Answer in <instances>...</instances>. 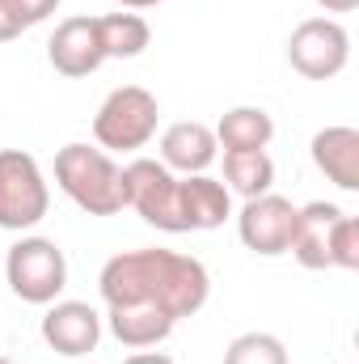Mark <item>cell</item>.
I'll use <instances>...</instances> for the list:
<instances>
[{"instance_id":"cell-7","label":"cell","mask_w":359,"mask_h":364,"mask_svg":"<svg viewBox=\"0 0 359 364\" xmlns=\"http://www.w3.org/2000/svg\"><path fill=\"white\" fill-rule=\"evenodd\" d=\"M351 60V34L334 17H309L287 38V64L309 81H330Z\"/></svg>"},{"instance_id":"cell-15","label":"cell","mask_w":359,"mask_h":364,"mask_svg":"<svg viewBox=\"0 0 359 364\" xmlns=\"http://www.w3.org/2000/svg\"><path fill=\"white\" fill-rule=\"evenodd\" d=\"M216 144H224V153H245V149H267L275 136V119L263 106H233L220 114V123L211 127Z\"/></svg>"},{"instance_id":"cell-9","label":"cell","mask_w":359,"mask_h":364,"mask_svg":"<svg viewBox=\"0 0 359 364\" xmlns=\"http://www.w3.org/2000/svg\"><path fill=\"white\" fill-rule=\"evenodd\" d=\"M43 343L60 356H89L101 343V314L89 301H51L43 314Z\"/></svg>"},{"instance_id":"cell-22","label":"cell","mask_w":359,"mask_h":364,"mask_svg":"<svg viewBox=\"0 0 359 364\" xmlns=\"http://www.w3.org/2000/svg\"><path fill=\"white\" fill-rule=\"evenodd\" d=\"M123 364H174V360H170L165 352H148V348H144V352H136V356H127Z\"/></svg>"},{"instance_id":"cell-21","label":"cell","mask_w":359,"mask_h":364,"mask_svg":"<svg viewBox=\"0 0 359 364\" xmlns=\"http://www.w3.org/2000/svg\"><path fill=\"white\" fill-rule=\"evenodd\" d=\"M26 26H21V13H17V4L13 0H0V43H9V38H17Z\"/></svg>"},{"instance_id":"cell-4","label":"cell","mask_w":359,"mask_h":364,"mask_svg":"<svg viewBox=\"0 0 359 364\" xmlns=\"http://www.w3.org/2000/svg\"><path fill=\"white\" fill-rule=\"evenodd\" d=\"M51 208L47 178L26 149H0V229H34Z\"/></svg>"},{"instance_id":"cell-19","label":"cell","mask_w":359,"mask_h":364,"mask_svg":"<svg viewBox=\"0 0 359 364\" xmlns=\"http://www.w3.org/2000/svg\"><path fill=\"white\" fill-rule=\"evenodd\" d=\"M330 267H343V272H359V225L355 216H338L334 225V242H330Z\"/></svg>"},{"instance_id":"cell-10","label":"cell","mask_w":359,"mask_h":364,"mask_svg":"<svg viewBox=\"0 0 359 364\" xmlns=\"http://www.w3.org/2000/svg\"><path fill=\"white\" fill-rule=\"evenodd\" d=\"M47 60L60 77H89L106 64L101 38H97V17H64L47 43Z\"/></svg>"},{"instance_id":"cell-16","label":"cell","mask_w":359,"mask_h":364,"mask_svg":"<svg viewBox=\"0 0 359 364\" xmlns=\"http://www.w3.org/2000/svg\"><path fill=\"white\" fill-rule=\"evenodd\" d=\"M97 38H101L106 60H136L148 51L153 30L140 13H106L97 17Z\"/></svg>"},{"instance_id":"cell-3","label":"cell","mask_w":359,"mask_h":364,"mask_svg":"<svg viewBox=\"0 0 359 364\" xmlns=\"http://www.w3.org/2000/svg\"><path fill=\"white\" fill-rule=\"evenodd\" d=\"M161 123V106L144 85H118L93 114V140L106 153H140Z\"/></svg>"},{"instance_id":"cell-23","label":"cell","mask_w":359,"mask_h":364,"mask_svg":"<svg viewBox=\"0 0 359 364\" xmlns=\"http://www.w3.org/2000/svg\"><path fill=\"white\" fill-rule=\"evenodd\" d=\"M317 4H321L326 13H351V9H355L359 0H317Z\"/></svg>"},{"instance_id":"cell-25","label":"cell","mask_w":359,"mask_h":364,"mask_svg":"<svg viewBox=\"0 0 359 364\" xmlns=\"http://www.w3.org/2000/svg\"><path fill=\"white\" fill-rule=\"evenodd\" d=\"M0 364H26V360H13V356H0Z\"/></svg>"},{"instance_id":"cell-20","label":"cell","mask_w":359,"mask_h":364,"mask_svg":"<svg viewBox=\"0 0 359 364\" xmlns=\"http://www.w3.org/2000/svg\"><path fill=\"white\" fill-rule=\"evenodd\" d=\"M17 4V13H21V26L30 30V26H38V21H47L55 9H60V0H13Z\"/></svg>"},{"instance_id":"cell-14","label":"cell","mask_w":359,"mask_h":364,"mask_svg":"<svg viewBox=\"0 0 359 364\" xmlns=\"http://www.w3.org/2000/svg\"><path fill=\"white\" fill-rule=\"evenodd\" d=\"M313 166L334 182L338 191H359V132L338 123V127H321L309 144Z\"/></svg>"},{"instance_id":"cell-24","label":"cell","mask_w":359,"mask_h":364,"mask_svg":"<svg viewBox=\"0 0 359 364\" xmlns=\"http://www.w3.org/2000/svg\"><path fill=\"white\" fill-rule=\"evenodd\" d=\"M123 9H157V4H165V0H118Z\"/></svg>"},{"instance_id":"cell-2","label":"cell","mask_w":359,"mask_h":364,"mask_svg":"<svg viewBox=\"0 0 359 364\" xmlns=\"http://www.w3.org/2000/svg\"><path fill=\"white\" fill-rule=\"evenodd\" d=\"M55 182L60 191L89 216H114L127 208V191H123V166L89 144H64L55 153Z\"/></svg>"},{"instance_id":"cell-1","label":"cell","mask_w":359,"mask_h":364,"mask_svg":"<svg viewBox=\"0 0 359 364\" xmlns=\"http://www.w3.org/2000/svg\"><path fill=\"white\" fill-rule=\"evenodd\" d=\"M97 292L106 301L110 335L123 348L144 352L165 343L182 318L207 305L211 275L194 255L148 246L114 255L97 275Z\"/></svg>"},{"instance_id":"cell-5","label":"cell","mask_w":359,"mask_h":364,"mask_svg":"<svg viewBox=\"0 0 359 364\" xmlns=\"http://www.w3.org/2000/svg\"><path fill=\"white\" fill-rule=\"evenodd\" d=\"M4 279L26 305H51L68 284V259L51 237H21L9 246Z\"/></svg>"},{"instance_id":"cell-18","label":"cell","mask_w":359,"mask_h":364,"mask_svg":"<svg viewBox=\"0 0 359 364\" xmlns=\"http://www.w3.org/2000/svg\"><path fill=\"white\" fill-rule=\"evenodd\" d=\"M224 364H287V348L270 331H245L228 343Z\"/></svg>"},{"instance_id":"cell-17","label":"cell","mask_w":359,"mask_h":364,"mask_svg":"<svg viewBox=\"0 0 359 364\" xmlns=\"http://www.w3.org/2000/svg\"><path fill=\"white\" fill-rule=\"evenodd\" d=\"M224 186L237 191L241 199H258L275 186V161L267 149H245V153H224Z\"/></svg>"},{"instance_id":"cell-8","label":"cell","mask_w":359,"mask_h":364,"mask_svg":"<svg viewBox=\"0 0 359 364\" xmlns=\"http://www.w3.org/2000/svg\"><path fill=\"white\" fill-rule=\"evenodd\" d=\"M237 233L245 242V250L263 255V259H279L292 250V233H296V203L283 199V195H258V199H245L241 216H237Z\"/></svg>"},{"instance_id":"cell-12","label":"cell","mask_w":359,"mask_h":364,"mask_svg":"<svg viewBox=\"0 0 359 364\" xmlns=\"http://www.w3.org/2000/svg\"><path fill=\"white\" fill-rule=\"evenodd\" d=\"M338 216H343V208L326 203V199L296 208V233H292V250L287 255H296V263L309 267V272H326L330 267V242H334Z\"/></svg>"},{"instance_id":"cell-11","label":"cell","mask_w":359,"mask_h":364,"mask_svg":"<svg viewBox=\"0 0 359 364\" xmlns=\"http://www.w3.org/2000/svg\"><path fill=\"white\" fill-rule=\"evenodd\" d=\"M220 144H216V132L207 123H194V119H182V123H170L165 136H161V166L174 170L182 178L190 174H207L211 161H216Z\"/></svg>"},{"instance_id":"cell-13","label":"cell","mask_w":359,"mask_h":364,"mask_svg":"<svg viewBox=\"0 0 359 364\" xmlns=\"http://www.w3.org/2000/svg\"><path fill=\"white\" fill-rule=\"evenodd\" d=\"M178 208H182V220H186V233L220 229L233 216V191L220 178L190 174V178H178Z\"/></svg>"},{"instance_id":"cell-6","label":"cell","mask_w":359,"mask_h":364,"mask_svg":"<svg viewBox=\"0 0 359 364\" xmlns=\"http://www.w3.org/2000/svg\"><path fill=\"white\" fill-rule=\"evenodd\" d=\"M123 191H127V208H136L153 229L161 233H186L178 208V174L165 170L153 157H136L131 166H123Z\"/></svg>"}]
</instances>
